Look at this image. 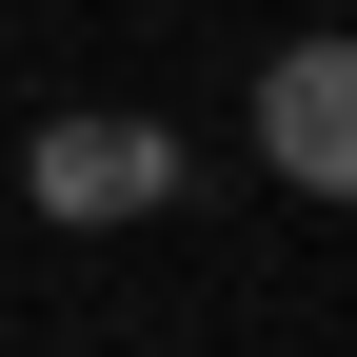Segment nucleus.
I'll return each mask as SVG.
<instances>
[{
    "label": "nucleus",
    "instance_id": "obj_2",
    "mask_svg": "<svg viewBox=\"0 0 357 357\" xmlns=\"http://www.w3.org/2000/svg\"><path fill=\"white\" fill-rule=\"evenodd\" d=\"M159 199H178L159 119H60V139H40V218H159Z\"/></svg>",
    "mask_w": 357,
    "mask_h": 357
},
{
    "label": "nucleus",
    "instance_id": "obj_1",
    "mask_svg": "<svg viewBox=\"0 0 357 357\" xmlns=\"http://www.w3.org/2000/svg\"><path fill=\"white\" fill-rule=\"evenodd\" d=\"M258 159L298 199H357V40H278L258 60Z\"/></svg>",
    "mask_w": 357,
    "mask_h": 357
}]
</instances>
